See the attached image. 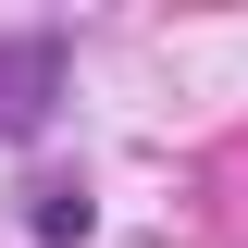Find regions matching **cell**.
<instances>
[{"label":"cell","mask_w":248,"mask_h":248,"mask_svg":"<svg viewBox=\"0 0 248 248\" xmlns=\"http://www.w3.org/2000/svg\"><path fill=\"white\" fill-rule=\"evenodd\" d=\"M50 99H62V37H13L0 50V137H25Z\"/></svg>","instance_id":"1"},{"label":"cell","mask_w":248,"mask_h":248,"mask_svg":"<svg viewBox=\"0 0 248 248\" xmlns=\"http://www.w3.org/2000/svg\"><path fill=\"white\" fill-rule=\"evenodd\" d=\"M37 236H50V248L87 236V186H50V199H37Z\"/></svg>","instance_id":"2"}]
</instances>
